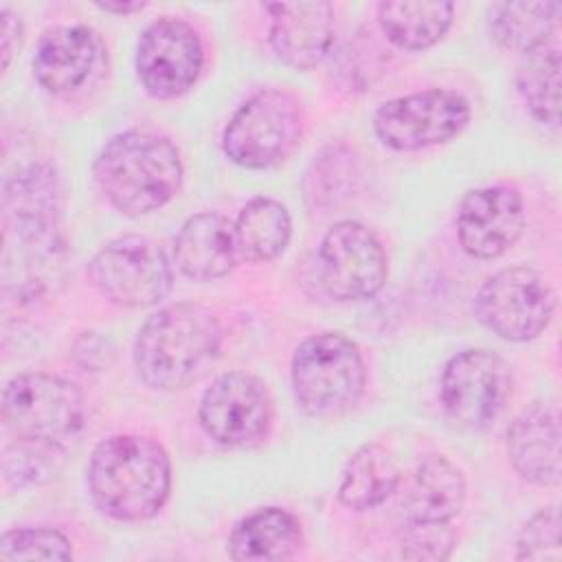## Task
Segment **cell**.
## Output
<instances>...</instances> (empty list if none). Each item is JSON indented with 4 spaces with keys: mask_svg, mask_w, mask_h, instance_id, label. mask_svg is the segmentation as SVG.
<instances>
[{
    "mask_svg": "<svg viewBox=\"0 0 562 562\" xmlns=\"http://www.w3.org/2000/svg\"><path fill=\"white\" fill-rule=\"evenodd\" d=\"M233 224L239 257L252 263L274 261L285 252L292 239L290 211L268 195L248 200Z\"/></svg>",
    "mask_w": 562,
    "mask_h": 562,
    "instance_id": "cb8c5ba5",
    "label": "cell"
},
{
    "mask_svg": "<svg viewBox=\"0 0 562 562\" xmlns=\"http://www.w3.org/2000/svg\"><path fill=\"white\" fill-rule=\"evenodd\" d=\"M92 176L110 206L140 217L178 195L184 167L178 147L167 136L125 130L103 143L92 162Z\"/></svg>",
    "mask_w": 562,
    "mask_h": 562,
    "instance_id": "3957f363",
    "label": "cell"
},
{
    "mask_svg": "<svg viewBox=\"0 0 562 562\" xmlns=\"http://www.w3.org/2000/svg\"><path fill=\"white\" fill-rule=\"evenodd\" d=\"M402 470L391 450L378 441L362 443L342 465L336 496L340 505L364 512L397 492Z\"/></svg>",
    "mask_w": 562,
    "mask_h": 562,
    "instance_id": "44dd1931",
    "label": "cell"
},
{
    "mask_svg": "<svg viewBox=\"0 0 562 562\" xmlns=\"http://www.w3.org/2000/svg\"><path fill=\"white\" fill-rule=\"evenodd\" d=\"M83 419V393L68 378L31 371L4 384L2 422L13 437L64 443L81 430Z\"/></svg>",
    "mask_w": 562,
    "mask_h": 562,
    "instance_id": "8992f818",
    "label": "cell"
},
{
    "mask_svg": "<svg viewBox=\"0 0 562 562\" xmlns=\"http://www.w3.org/2000/svg\"><path fill=\"white\" fill-rule=\"evenodd\" d=\"M97 9L112 13V15H132L136 11H143L147 7V2L143 0H105V2H97Z\"/></svg>",
    "mask_w": 562,
    "mask_h": 562,
    "instance_id": "d6a6232c",
    "label": "cell"
},
{
    "mask_svg": "<svg viewBox=\"0 0 562 562\" xmlns=\"http://www.w3.org/2000/svg\"><path fill=\"white\" fill-rule=\"evenodd\" d=\"M268 44L294 70L316 68L334 48V7L314 2H266Z\"/></svg>",
    "mask_w": 562,
    "mask_h": 562,
    "instance_id": "9a60e30c",
    "label": "cell"
},
{
    "mask_svg": "<svg viewBox=\"0 0 562 562\" xmlns=\"http://www.w3.org/2000/svg\"><path fill=\"white\" fill-rule=\"evenodd\" d=\"M72 542L55 527H15L0 538V560H72Z\"/></svg>",
    "mask_w": 562,
    "mask_h": 562,
    "instance_id": "83f0119b",
    "label": "cell"
},
{
    "mask_svg": "<svg viewBox=\"0 0 562 562\" xmlns=\"http://www.w3.org/2000/svg\"><path fill=\"white\" fill-rule=\"evenodd\" d=\"M66 461L64 443L15 437L2 450V476L15 490L53 481Z\"/></svg>",
    "mask_w": 562,
    "mask_h": 562,
    "instance_id": "484cf974",
    "label": "cell"
},
{
    "mask_svg": "<svg viewBox=\"0 0 562 562\" xmlns=\"http://www.w3.org/2000/svg\"><path fill=\"white\" fill-rule=\"evenodd\" d=\"M400 514L404 522H450L465 505V476L443 454H426L400 481Z\"/></svg>",
    "mask_w": 562,
    "mask_h": 562,
    "instance_id": "ac0fdd59",
    "label": "cell"
},
{
    "mask_svg": "<svg viewBox=\"0 0 562 562\" xmlns=\"http://www.w3.org/2000/svg\"><path fill=\"white\" fill-rule=\"evenodd\" d=\"M525 202L518 189L505 184L468 191L457 209V237L474 259L505 255L522 235Z\"/></svg>",
    "mask_w": 562,
    "mask_h": 562,
    "instance_id": "5bb4252c",
    "label": "cell"
},
{
    "mask_svg": "<svg viewBox=\"0 0 562 562\" xmlns=\"http://www.w3.org/2000/svg\"><path fill=\"white\" fill-rule=\"evenodd\" d=\"M222 325L217 314L193 301L154 312L134 338V367L154 391H182L202 380L220 358Z\"/></svg>",
    "mask_w": 562,
    "mask_h": 562,
    "instance_id": "6da1fadb",
    "label": "cell"
},
{
    "mask_svg": "<svg viewBox=\"0 0 562 562\" xmlns=\"http://www.w3.org/2000/svg\"><path fill=\"white\" fill-rule=\"evenodd\" d=\"M305 136V110L285 88L250 94L222 130V149L244 169H270L288 160Z\"/></svg>",
    "mask_w": 562,
    "mask_h": 562,
    "instance_id": "5b68a950",
    "label": "cell"
},
{
    "mask_svg": "<svg viewBox=\"0 0 562 562\" xmlns=\"http://www.w3.org/2000/svg\"><path fill=\"white\" fill-rule=\"evenodd\" d=\"M560 413L553 402H533L509 424L505 450L516 474L533 485L560 483Z\"/></svg>",
    "mask_w": 562,
    "mask_h": 562,
    "instance_id": "2e32d148",
    "label": "cell"
},
{
    "mask_svg": "<svg viewBox=\"0 0 562 562\" xmlns=\"http://www.w3.org/2000/svg\"><path fill=\"white\" fill-rule=\"evenodd\" d=\"M560 549V512L555 505L540 507L516 536V560L558 562Z\"/></svg>",
    "mask_w": 562,
    "mask_h": 562,
    "instance_id": "f1b7e54d",
    "label": "cell"
},
{
    "mask_svg": "<svg viewBox=\"0 0 562 562\" xmlns=\"http://www.w3.org/2000/svg\"><path fill=\"white\" fill-rule=\"evenodd\" d=\"M99 59V40L83 24L48 29L33 53L35 81L50 94H68L81 88Z\"/></svg>",
    "mask_w": 562,
    "mask_h": 562,
    "instance_id": "d6986e66",
    "label": "cell"
},
{
    "mask_svg": "<svg viewBox=\"0 0 562 562\" xmlns=\"http://www.w3.org/2000/svg\"><path fill=\"white\" fill-rule=\"evenodd\" d=\"M198 422L206 437L224 448L261 443L274 422V402L268 384L246 371L217 375L204 389Z\"/></svg>",
    "mask_w": 562,
    "mask_h": 562,
    "instance_id": "7c38bea8",
    "label": "cell"
},
{
    "mask_svg": "<svg viewBox=\"0 0 562 562\" xmlns=\"http://www.w3.org/2000/svg\"><path fill=\"white\" fill-rule=\"evenodd\" d=\"M560 46L558 40L520 53L516 64L518 94L533 116L544 127L560 125Z\"/></svg>",
    "mask_w": 562,
    "mask_h": 562,
    "instance_id": "d4e9b609",
    "label": "cell"
},
{
    "mask_svg": "<svg viewBox=\"0 0 562 562\" xmlns=\"http://www.w3.org/2000/svg\"><path fill=\"white\" fill-rule=\"evenodd\" d=\"M97 292L119 307H151L167 299L173 270L167 252L143 235H123L101 246L88 263Z\"/></svg>",
    "mask_w": 562,
    "mask_h": 562,
    "instance_id": "52a82bcc",
    "label": "cell"
},
{
    "mask_svg": "<svg viewBox=\"0 0 562 562\" xmlns=\"http://www.w3.org/2000/svg\"><path fill=\"white\" fill-rule=\"evenodd\" d=\"M470 119L472 105L461 92L426 88L384 101L373 114V132L393 151H419L452 140Z\"/></svg>",
    "mask_w": 562,
    "mask_h": 562,
    "instance_id": "9c48e42d",
    "label": "cell"
},
{
    "mask_svg": "<svg viewBox=\"0 0 562 562\" xmlns=\"http://www.w3.org/2000/svg\"><path fill=\"white\" fill-rule=\"evenodd\" d=\"M316 270L323 290L340 301L373 299L386 283L389 259L380 237L362 222L340 220L318 244Z\"/></svg>",
    "mask_w": 562,
    "mask_h": 562,
    "instance_id": "8fae6325",
    "label": "cell"
},
{
    "mask_svg": "<svg viewBox=\"0 0 562 562\" xmlns=\"http://www.w3.org/2000/svg\"><path fill=\"white\" fill-rule=\"evenodd\" d=\"M0 18H2V68L7 70L13 55L20 50L24 42V24L20 15L9 7L0 9Z\"/></svg>",
    "mask_w": 562,
    "mask_h": 562,
    "instance_id": "1f68e13d",
    "label": "cell"
},
{
    "mask_svg": "<svg viewBox=\"0 0 562 562\" xmlns=\"http://www.w3.org/2000/svg\"><path fill=\"white\" fill-rule=\"evenodd\" d=\"M70 358L81 371L99 373L112 367L116 358V347L110 336L94 329H86L77 334V338L72 340Z\"/></svg>",
    "mask_w": 562,
    "mask_h": 562,
    "instance_id": "4dcf8cb0",
    "label": "cell"
},
{
    "mask_svg": "<svg viewBox=\"0 0 562 562\" xmlns=\"http://www.w3.org/2000/svg\"><path fill=\"white\" fill-rule=\"evenodd\" d=\"M454 18L452 2H380L375 20L380 33L395 48L419 53L435 46L450 29Z\"/></svg>",
    "mask_w": 562,
    "mask_h": 562,
    "instance_id": "7402d4cb",
    "label": "cell"
},
{
    "mask_svg": "<svg viewBox=\"0 0 562 562\" xmlns=\"http://www.w3.org/2000/svg\"><path fill=\"white\" fill-rule=\"evenodd\" d=\"M562 4L544 2H498L490 7V37L507 50L525 53L551 40H558Z\"/></svg>",
    "mask_w": 562,
    "mask_h": 562,
    "instance_id": "603a6c76",
    "label": "cell"
},
{
    "mask_svg": "<svg viewBox=\"0 0 562 562\" xmlns=\"http://www.w3.org/2000/svg\"><path fill=\"white\" fill-rule=\"evenodd\" d=\"M514 373L503 356L490 349H461L439 375V400L446 415L465 430H487L505 411Z\"/></svg>",
    "mask_w": 562,
    "mask_h": 562,
    "instance_id": "ba28073f",
    "label": "cell"
},
{
    "mask_svg": "<svg viewBox=\"0 0 562 562\" xmlns=\"http://www.w3.org/2000/svg\"><path fill=\"white\" fill-rule=\"evenodd\" d=\"M303 529L299 518L283 507H259L244 516L231 531L226 551L233 560H288L299 553Z\"/></svg>",
    "mask_w": 562,
    "mask_h": 562,
    "instance_id": "ffe728a7",
    "label": "cell"
},
{
    "mask_svg": "<svg viewBox=\"0 0 562 562\" xmlns=\"http://www.w3.org/2000/svg\"><path fill=\"white\" fill-rule=\"evenodd\" d=\"M290 382L305 415L338 417L358 404L367 386L360 347L340 331L307 336L292 353Z\"/></svg>",
    "mask_w": 562,
    "mask_h": 562,
    "instance_id": "277c9868",
    "label": "cell"
},
{
    "mask_svg": "<svg viewBox=\"0 0 562 562\" xmlns=\"http://www.w3.org/2000/svg\"><path fill=\"white\" fill-rule=\"evenodd\" d=\"M86 483L103 516L119 522H145L169 498L171 459L151 437L112 435L94 446Z\"/></svg>",
    "mask_w": 562,
    "mask_h": 562,
    "instance_id": "7a4b0ae2",
    "label": "cell"
},
{
    "mask_svg": "<svg viewBox=\"0 0 562 562\" xmlns=\"http://www.w3.org/2000/svg\"><path fill=\"white\" fill-rule=\"evenodd\" d=\"M237 259L235 224L217 211L189 215L173 237V263L191 281H217L233 272Z\"/></svg>",
    "mask_w": 562,
    "mask_h": 562,
    "instance_id": "e0dca14e",
    "label": "cell"
},
{
    "mask_svg": "<svg viewBox=\"0 0 562 562\" xmlns=\"http://www.w3.org/2000/svg\"><path fill=\"white\" fill-rule=\"evenodd\" d=\"M457 533L450 522H404L400 555L406 560H448L454 551Z\"/></svg>",
    "mask_w": 562,
    "mask_h": 562,
    "instance_id": "f546056e",
    "label": "cell"
},
{
    "mask_svg": "<svg viewBox=\"0 0 562 562\" xmlns=\"http://www.w3.org/2000/svg\"><path fill=\"white\" fill-rule=\"evenodd\" d=\"M479 323L507 342L538 338L555 314L547 279L527 266H509L483 281L474 296Z\"/></svg>",
    "mask_w": 562,
    "mask_h": 562,
    "instance_id": "30bf717a",
    "label": "cell"
},
{
    "mask_svg": "<svg viewBox=\"0 0 562 562\" xmlns=\"http://www.w3.org/2000/svg\"><path fill=\"white\" fill-rule=\"evenodd\" d=\"M134 66L149 97L178 99L198 83L204 68L200 33L182 18L162 15L143 29Z\"/></svg>",
    "mask_w": 562,
    "mask_h": 562,
    "instance_id": "4fadbf2b",
    "label": "cell"
},
{
    "mask_svg": "<svg viewBox=\"0 0 562 562\" xmlns=\"http://www.w3.org/2000/svg\"><path fill=\"white\" fill-rule=\"evenodd\" d=\"M358 178L356 156L342 147H327L318 158L314 156L305 173V184L312 182V187H305V198H314L316 206H331L338 198L353 195Z\"/></svg>",
    "mask_w": 562,
    "mask_h": 562,
    "instance_id": "4316f807",
    "label": "cell"
}]
</instances>
